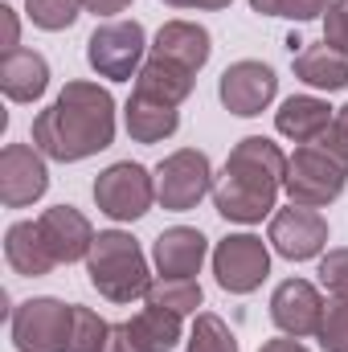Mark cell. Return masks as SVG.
Wrapping results in <instances>:
<instances>
[{
	"label": "cell",
	"mask_w": 348,
	"mask_h": 352,
	"mask_svg": "<svg viewBox=\"0 0 348 352\" xmlns=\"http://www.w3.org/2000/svg\"><path fill=\"white\" fill-rule=\"evenodd\" d=\"M107 340H111V324L98 311L74 303V328H70V349L66 352H107Z\"/></svg>",
	"instance_id": "obj_25"
},
{
	"label": "cell",
	"mask_w": 348,
	"mask_h": 352,
	"mask_svg": "<svg viewBox=\"0 0 348 352\" xmlns=\"http://www.w3.org/2000/svg\"><path fill=\"white\" fill-rule=\"evenodd\" d=\"M291 66H295V78L307 82L316 90H345L348 87V58L336 54L332 45H303L299 54H291Z\"/></svg>",
	"instance_id": "obj_21"
},
{
	"label": "cell",
	"mask_w": 348,
	"mask_h": 352,
	"mask_svg": "<svg viewBox=\"0 0 348 352\" xmlns=\"http://www.w3.org/2000/svg\"><path fill=\"white\" fill-rule=\"evenodd\" d=\"M279 94V78L266 62L254 58H242L234 66H226V74L217 78V98L230 115H242V119H254L262 115Z\"/></svg>",
	"instance_id": "obj_10"
},
{
	"label": "cell",
	"mask_w": 348,
	"mask_h": 352,
	"mask_svg": "<svg viewBox=\"0 0 348 352\" xmlns=\"http://www.w3.org/2000/svg\"><path fill=\"white\" fill-rule=\"evenodd\" d=\"M193 70H184V66H176L168 58H148L144 66H140V74H135V90L140 94H148V98H160V102H168V107H180L188 94H193Z\"/></svg>",
	"instance_id": "obj_22"
},
{
	"label": "cell",
	"mask_w": 348,
	"mask_h": 352,
	"mask_svg": "<svg viewBox=\"0 0 348 352\" xmlns=\"http://www.w3.org/2000/svg\"><path fill=\"white\" fill-rule=\"evenodd\" d=\"M50 188V168L45 156L29 144H4L0 152V201L4 209H25L41 201Z\"/></svg>",
	"instance_id": "obj_12"
},
{
	"label": "cell",
	"mask_w": 348,
	"mask_h": 352,
	"mask_svg": "<svg viewBox=\"0 0 348 352\" xmlns=\"http://www.w3.org/2000/svg\"><path fill=\"white\" fill-rule=\"evenodd\" d=\"M0 90L8 102H37L50 90V62L37 50H12L0 58Z\"/></svg>",
	"instance_id": "obj_17"
},
{
	"label": "cell",
	"mask_w": 348,
	"mask_h": 352,
	"mask_svg": "<svg viewBox=\"0 0 348 352\" xmlns=\"http://www.w3.org/2000/svg\"><path fill=\"white\" fill-rule=\"evenodd\" d=\"M283 176H287L283 148L270 144L266 135H246V140L234 144L226 168L213 184V205H217V213L226 221L254 226L274 209Z\"/></svg>",
	"instance_id": "obj_2"
},
{
	"label": "cell",
	"mask_w": 348,
	"mask_h": 352,
	"mask_svg": "<svg viewBox=\"0 0 348 352\" xmlns=\"http://www.w3.org/2000/svg\"><path fill=\"white\" fill-rule=\"evenodd\" d=\"M25 12L37 29L45 33H62L83 16V0H25Z\"/></svg>",
	"instance_id": "obj_27"
},
{
	"label": "cell",
	"mask_w": 348,
	"mask_h": 352,
	"mask_svg": "<svg viewBox=\"0 0 348 352\" xmlns=\"http://www.w3.org/2000/svg\"><path fill=\"white\" fill-rule=\"evenodd\" d=\"M144 50H148V33L140 21H107L90 33L87 41V62L98 78L111 82H127L140 74L144 66Z\"/></svg>",
	"instance_id": "obj_5"
},
{
	"label": "cell",
	"mask_w": 348,
	"mask_h": 352,
	"mask_svg": "<svg viewBox=\"0 0 348 352\" xmlns=\"http://www.w3.org/2000/svg\"><path fill=\"white\" fill-rule=\"evenodd\" d=\"M332 0H250V8L262 16H287V21H316L328 12Z\"/></svg>",
	"instance_id": "obj_29"
},
{
	"label": "cell",
	"mask_w": 348,
	"mask_h": 352,
	"mask_svg": "<svg viewBox=\"0 0 348 352\" xmlns=\"http://www.w3.org/2000/svg\"><path fill=\"white\" fill-rule=\"evenodd\" d=\"M180 320H184V316L164 311V307H144V311L131 320V328H135V336H140L152 352H173L176 344H180Z\"/></svg>",
	"instance_id": "obj_23"
},
{
	"label": "cell",
	"mask_w": 348,
	"mask_h": 352,
	"mask_svg": "<svg viewBox=\"0 0 348 352\" xmlns=\"http://www.w3.org/2000/svg\"><path fill=\"white\" fill-rule=\"evenodd\" d=\"M316 144H324L332 156H340V160L348 164V102L332 115V127H328V131H324V140H316Z\"/></svg>",
	"instance_id": "obj_32"
},
{
	"label": "cell",
	"mask_w": 348,
	"mask_h": 352,
	"mask_svg": "<svg viewBox=\"0 0 348 352\" xmlns=\"http://www.w3.org/2000/svg\"><path fill=\"white\" fill-rule=\"evenodd\" d=\"M320 283H324V291L332 295V299H348V246L340 250H328L324 258H320Z\"/></svg>",
	"instance_id": "obj_30"
},
{
	"label": "cell",
	"mask_w": 348,
	"mask_h": 352,
	"mask_svg": "<svg viewBox=\"0 0 348 352\" xmlns=\"http://www.w3.org/2000/svg\"><path fill=\"white\" fill-rule=\"evenodd\" d=\"M324 45L348 58V0H332L324 12Z\"/></svg>",
	"instance_id": "obj_31"
},
{
	"label": "cell",
	"mask_w": 348,
	"mask_h": 352,
	"mask_svg": "<svg viewBox=\"0 0 348 352\" xmlns=\"http://www.w3.org/2000/svg\"><path fill=\"white\" fill-rule=\"evenodd\" d=\"M188 352H238V340H234V332L226 328L221 316L201 311L193 332H188Z\"/></svg>",
	"instance_id": "obj_26"
},
{
	"label": "cell",
	"mask_w": 348,
	"mask_h": 352,
	"mask_svg": "<svg viewBox=\"0 0 348 352\" xmlns=\"http://www.w3.org/2000/svg\"><path fill=\"white\" fill-rule=\"evenodd\" d=\"M164 4H173V8H201V12H221L234 0H164Z\"/></svg>",
	"instance_id": "obj_36"
},
{
	"label": "cell",
	"mask_w": 348,
	"mask_h": 352,
	"mask_svg": "<svg viewBox=\"0 0 348 352\" xmlns=\"http://www.w3.org/2000/svg\"><path fill=\"white\" fill-rule=\"evenodd\" d=\"M148 307H164V311H176V316H188L201 307V283L197 278H156L148 287Z\"/></svg>",
	"instance_id": "obj_24"
},
{
	"label": "cell",
	"mask_w": 348,
	"mask_h": 352,
	"mask_svg": "<svg viewBox=\"0 0 348 352\" xmlns=\"http://www.w3.org/2000/svg\"><path fill=\"white\" fill-rule=\"evenodd\" d=\"M205 254H209V242L193 226L164 230L156 238V246H152V263L160 270V278H193L201 270V263H205Z\"/></svg>",
	"instance_id": "obj_15"
},
{
	"label": "cell",
	"mask_w": 348,
	"mask_h": 352,
	"mask_svg": "<svg viewBox=\"0 0 348 352\" xmlns=\"http://www.w3.org/2000/svg\"><path fill=\"white\" fill-rule=\"evenodd\" d=\"M131 0H83V8L94 12V16H115V12H123Z\"/></svg>",
	"instance_id": "obj_35"
},
{
	"label": "cell",
	"mask_w": 348,
	"mask_h": 352,
	"mask_svg": "<svg viewBox=\"0 0 348 352\" xmlns=\"http://www.w3.org/2000/svg\"><path fill=\"white\" fill-rule=\"evenodd\" d=\"M320 349L324 352H348V299H332L320 320Z\"/></svg>",
	"instance_id": "obj_28"
},
{
	"label": "cell",
	"mask_w": 348,
	"mask_h": 352,
	"mask_svg": "<svg viewBox=\"0 0 348 352\" xmlns=\"http://www.w3.org/2000/svg\"><path fill=\"white\" fill-rule=\"evenodd\" d=\"M259 352H307V349H303L295 336H287V340H266Z\"/></svg>",
	"instance_id": "obj_37"
},
{
	"label": "cell",
	"mask_w": 348,
	"mask_h": 352,
	"mask_svg": "<svg viewBox=\"0 0 348 352\" xmlns=\"http://www.w3.org/2000/svg\"><path fill=\"white\" fill-rule=\"evenodd\" d=\"M213 184L217 180H213L209 156L197 148H180L173 156H164L156 168V201L168 213H188L201 205V197L213 192Z\"/></svg>",
	"instance_id": "obj_8"
},
{
	"label": "cell",
	"mask_w": 348,
	"mask_h": 352,
	"mask_svg": "<svg viewBox=\"0 0 348 352\" xmlns=\"http://www.w3.org/2000/svg\"><path fill=\"white\" fill-rule=\"evenodd\" d=\"M270 246L274 254H283L287 263H307L316 258L324 246H328V221L320 209H307V205H291V209H279L270 217Z\"/></svg>",
	"instance_id": "obj_11"
},
{
	"label": "cell",
	"mask_w": 348,
	"mask_h": 352,
	"mask_svg": "<svg viewBox=\"0 0 348 352\" xmlns=\"http://www.w3.org/2000/svg\"><path fill=\"white\" fill-rule=\"evenodd\" d=\"M156 201V173L135 160H119L94 180V205L111 221H140Z\"/></svg>",
	"instance_id": "obj_7"
},
{
	"label": "cell",
	"mask_w": 348,
	"mask_h": 352,
	"mask_svg": "<svg viewBox=\"0 0 348 352\" xmlns=\"http://www.w3.org/2000/svg\"><path fill=\"white\" fill-rule=\"evenodd\" d=\"M107 352H152V349H148V344L135 336V328H131V320H127V324H111Z\"/></svg>",
	"instance_id": "obj_33"
},
{
	"label": "cell",
	"mask_w": 348,
	"mask_h": 352,
	"mask_svg": "<svg viewBox=\"0 0 348 352\" xmlns=\"http://www.w3.org/2000/svg\"><path fill=\"white\" fill-rule=\"evenodd\" d=\"M213 274H217V287L230 291V295H250L259 291L262 278L270 274V250L266 242L254 234H230L217 242L213 250Z\"/></svg>",
	"instance_id": "obj_9"
},
{
	"label": "cell",
	"mask_w": 348,
	"mask_h": 352,
	"mask_svg": "<svg viewBox=\"0 0 348 352\" xmlns=\"http://www.w3.org/2000/svg\"><path fill=\"white\" fill-rule=\"evenodd\" d=\"M4 258L25 278H41V274H50L58 266V258L50 254L37 221H12L8 226V234H4Z\"/></svg>",
	"instance_id": "obj_20"
},
{
	"label": "cell",
	"mask_w": 348,
	"mask_h": 352,
	"mask_svg": "<svg viewBox=\"0 0 348 352\" xmlns=\"http://www.w3.org/2000/svg\"><path fill=\"white\" fill-rule=\"evenodd\" d=\"M74 328V303L37 295L12 307V344L17 352H66Z\"/></svg>",
	"instance_id": "obj_6"
},
{
	"label": "cell",
	"mask_w": 348,
	"mask_h": 352,
	"mask_svg": "<svg viewBox=\"0 0 348 352\" xmlns=\"http://www.w3.org/2000/svg\"><path fill=\"white\" fill-rule=\"evenodd\" d=\"M152 54L156 58H168V62H176V66H184V70L197 74V70H205V62L213 54V37H209L205 25L168 21V25H160V33L152 41Z\"/></svg>",
	"instance_id": "obj_16"
},
{
	"label": "cell",
	"mask_w": 348,
	"mask_h": 352,
	"mask_svg": "<svg viewBox=\"0 0 348 352\" xmlns=\"http://www.w3.org/2000/svg\"><path fill=\"white\" fill-rule=\"evenodd\" d=\"M0 21H4V54L21 50V29H17V8L0 4Z\"/></svg>",
	"instance_id": "obj_34"
},
{
	"label": "cell",
	"mask_w": 348,
	"mask_h": 352,
	"mask_svg": "<svg viewBox=\"0 0 348 352\" xmlns=\"http://www.w3.org/2000/svg\"><path fill=\"white\" fill-rule=\"evenodd\" d=\"M345 184H348V164L340 156H332L324 144H299L295 156H287L283 192L291 197V205L324 209L345 192Z\"/></svg>",
	"instance_id": "obj_4"
},
{
	"label": "cell",
	"mask_w": 348,
	"mask_h": 352,
	"mask_svg": "<svg viewBox=\"0 0 348 352\" xmlns=\"http://www.w3.org/2000/svg\"><path fill=\"white\" fill-rule=\"evenodd\" d=\"M37 226H41V238H45V246H50V254L58 258V263H83L90 254V246H94V226H90V217L83 209H74V205H54V209H45L41 217H37Z\"/></svg>",
	"instance_id": "obj_14"
},
{
	"label": "cell",
	"mask_w": 348,
	"mask_h": 352,
	"mask_svg": "<svg viewBox=\"0 0 348 352\" xmlns=\"http://www.w3.org/2000/svg\"><path fill=\"white\" fill-rule=\"evenodd\" d=\"M324 307H328V303L320 299V291H316L307 278H287V283H279L274 295H270V320H274V328H279L283 336H295V340L320 332Z\"/></svg>",
	"instance_id": "obj_13"
},
{
	"label": "cell",
	"mask_w": 348,
	"mask_h": 352,
	"mask_svg": "<svg viewBox=\"0 0 348 352\" xmlns=\"http://www.w3.org/2000/svg\"><path fill=\"white\" fill-rule=\"evenodd\" d=\"M332 107L324 102V98H316V94H291L279 111H274V127H279V135H287V140H295V144H316V140H324V131L332 127Z\"/></svg>",
	"instance_id": "obj_18"
},
{
	"label": "cell",
	"mask_w": 348,
	"mask_h": 352,
	"mask_svg": "<svg viewBox=\"0 0 348 352\" xmlns=\"http://www.w3.org/2000/svg\"><path fill=\"white\" fill-rule=\"evenodd\" d=\"M115 144V98L98 82H66L62 94L33 119V148L45 160L78 164Z\"/></svg>",
	"instance_id": "obj_1"
},
{
	"label": "cell",
	"mask_w": 348,
	"mask_h": 352,
	"mask_svg": "<svg viewBox=\"0 0 348 352\" xmlns=\"http://www.w3.org/2000/svg\"><path fill=\"white\" fill-rule=\"evenodd\" d=\"M123 127H127V135L135 144H160V140L176 135L180 111L168 107V102H160V98H148V94L131 90V98L123 107Z\"/></svg>",
	"instance_id": "obj_19"
},
{
	"label": "cell",
	"mask_w": 348,
	"mask_h": 352,
	"mask_svg": "<svg viewBox=\"0 0 348 352\" xmlns=\"http://www.w3.org/2000/svg\"><path fill=\"white\" fill-rule=\"evenodd\" d=\"M87 274L90 287L111 303H131V299L148 295V287H152L148 258H144L140 242L123 230H102L94 238L87 254Z\"/></svg>",
	"instance_id": "obj_3"
}]
</instances>
